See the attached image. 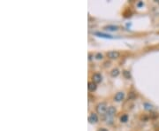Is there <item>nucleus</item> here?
Returning <instances> with one entry per match:
<instances>
[{
	"label": "nucleus",
	"mask_w": 159,
	"mask_h": 131,
	"mask_svg": "<svg viewBox=\"0 0 159 131\" xmlns=\"http://www.w3.org/2000/svg\"><path fill=\"white\" fill-rule=\"evenodd\" d=\"M96 112L99 113V114H104L107 112V110H108V107H107V105L105 103H99L96 107Z\"/></svg>",
	"instance_id": "f257e3e1"
},
{
	"label": "nucleus",
	"mask_w": 159,
	"mask_h": 131,
	"mask_svg": "<svg viewBox=\"0 0 159 131\" xmlns=\"http://www.w3.org/2000/svg\"><path fill=\"white\" fill-rule=\"evenodd\" d=\"M106 55H107V57H108L109 59H116L119 57L120 53H119V51H117V50H111V51H109V52H107Z\"/></svg>",
	"instance_id": "f03ea898"
},
{
	"label": "nucleus",
	"mask_w": 159,
	"mask_h": 131,
	"mask_svg": "<svg viewBox=\"0 0 159 131\" xmlns=\"http://www.w3.org/2000/svg\"><path fill=\"white\" fill-rule=\"evenodd\" d=\"M116 112H117V110L114 106H110L108 107V110H107V112H106V115L108 118H112L113 116L115 115Z\"/></svg>",
	"instance_id": "7ed1b4c3"
},
{
	"label": "nucleus",
	"mask_w": 159,
	"mask_h": 131,
	"mask_svg": "<svg viewBox=\"0 0 159 131\" xmlns=\"http://www.w3.org/2000/svg\"><path fill=\"white\" fill-rule=\"evenodd\" d=\"M88 121L90 122V123H96L98 121V116H97L96 113H95V112H91L89 117H88Z\"/></svg>",
	"instance_id": "20e7f679"
},
{
	"label": "nucleus",
	"mask_w": 159,
	"mask_h": 131,
	"mask_svg": "<svg viewBox=\"0 0 159 131\" xmlns=\"http://www.w3.org/2000/svg\"><path fill=\"white\" fill-rule=\"evenodd\" d=\"M92 81H93V82H95V83H99V82H101V81H102V75H100V74H98V73L94 74V75H92Z\"/></svg>",
	"instance_id": "39448f33"
},
{
	"label": "nucleus",
	"mask_w": 159,
	"mask_h": 131,
	"mask_svg": "<svg viewBox=\"0 0 159 131\" xmlns=\"http://www.w3.org/2000/svg\"><path fill=\"white\" fill-rule=\"evenodd\" d=\"M124 97H125V94H124V92H118V93L115 95V97H114V99H115V101H117V102H120V101H122V100L124 99Z\"/></svg>",
	"instance_id": "423d86ee"
},
{
	"label": "nucleus",
	"mask_w": 159,
	"mask_h": 131,
	"mask_svg": "<svg viewBox=\"0 0 159 131\" xmlns=\"http://www.w3.org/2000/svg\"><path fill=\"white\" fill-rule=\"evenodd\" d=\"M87 89H88V91H91V92L95 91L96 90V83H95L93 81H89L88 84H87Z\"/></svg>",
	"instance_id": "0eeeda50"
},
{
	"label": "nucleus",
	"mask_w": 159,
	"mask_h": 131,
	"mask_svg": "<svg viewBox=\"0 0 159 131\" xmlns=\"http://www.w3.org/2000/svg\"><path fill=\"white\" fill-rule=\"evenodd\" d=\"M104 29L105 30H110V31H116V30H118L119 29V27L118 26H113V25H108L104 27Z\"/></svg>",
	"instance_id": "6e6552de"
},
{
	"label": "nucleus",
	"mask_w": 159,
	"mask_h": 131,
	"mask_svg": "<svg viewBox=\"0 0 159 131\" xmlns=\"http://www.w3.org/2000/svg\"><path fill=\"white\" fill-rule=\"evenodd\" d=\"M95 34L96 35H99L100 37L110 38V39H112L113 38L112 35H107V34H103V33H101V32H96V33H95Z\"/></svg>",
	"instance_id": "1a4fd4ad"
},
{
	"label": "nucleus",
	"mask_w": 159,
	"mask_h": 131,
	"mask_svg": "<svg viewBox=\"0 0 159 131\" xmlns=\"http://www.w3.org/2000/svg\"><path fill=\"white\" fill-rule=\"evenodd\" d=\"M119 75V70L118 68H114L111 70V75L112 76V77H116V76H118Z\"/></svg>",
	"instance_id": "9d476101"
},
{
	"label": "nucleus",
	"mask_w": 159,
	"mask_h": 131,
	"mask_svg": "<svg viewBox=\"0 0 159 131\" xmlns=\"http://www.w3.org/2000/svg\"><path fill=\"white\" fill-rule=\"evenodd\" d=\"M123 75H124V77H125L126 79L132 78L131 73L129 72V71H127V70H124V71H123Z\"/></svg>",
	"instance_id": "9b49d317"
},
{
	"label": "nucleus",
	"mask_w": 159,
	"mask_h": 131,
	"mask_svg": "<svg viewBox=\"0 0 159 131\" xmlns=\"http://www.w3.org/2000/svg\"><path fill=\"white\" fill-rule=\"evenodd\" d=\"M144 107H145V109L148 110V111H151V110L153 109V106L149 103H144Z\"/></svg>",
	"instance_id": "f8f14e48"
},
{
	"label": "nucleus",
	"mask_w": 159,
	"mask_h": 131,
	"mask_svg": "<svg viewBox=\"0 0 159 131\" xmlns=\"http://www.w3.org/2000/svg\"><path fill=\"white\" fill-rule=\"evenodd\" d=\"M128 121V115L127 114H123L120 117V121L121 122H126Z\"/></svg>",
	"instance_id": "ddd939ff"
},
{
	"label": "nucleus",
	"mask_w": 159,
	"mask_h": 131,
	"mask_svg": "<svg viewBox=\"0 0 159 131\" xmlns=\"http://www.w3.org/2000/svg\"><path fill=\"white\" fill-rule=\"evenodd\" d=\"M134 97H136V93L134 92H130L129 95H128V99H133Z\"/></svg>",
	"instance_id": "4468645a"
},
{
	"label": "nucleus",
	"mask_w": 159,
	"mask_h": 131,
	"mask_svg": "<svg viewBox=\"0 0 159 131\" xmlns=\"http://www.w3.org/2000/svg\"><path fill=\"white\" fill-rule=\"evenodd\" d=\"M96 59H103V55H102L101 53H97L96 55Z\"/></svg>",
	"instance_id": "2eb2a0df"
},
{
	"label": "nucleus",
	"mask_w": 159,
	"mask_h": 131,
	"mask_svg": "<svg viewBox=\"0 0 159 131\" xmlns=\"http://www.w3.org/2000/svg\"><path fill=\"white\" fill-rule=\"evenodd\" d=\"M97 131H108V130H107L106 128H99V129H98Z\"/></svg>",
	"instance_id": "dca6fc26"
},
{
	"label": "nucleus",
	"mask_w": 159,
	"mask_h": 131,
	"mask_svg": "<svg viewBox=\"0 0 159 131\" xmlns=\"http://www.w3.org/2000/svg\"><path fill=\"white\" fill-rule=\"evenodd\" d=\"M143 5V3H142V2H140V3L138 4V6L140 7V6H141V5Z\"/></svg>",
	"instance_id": "f3484780"
}]
</instances>
